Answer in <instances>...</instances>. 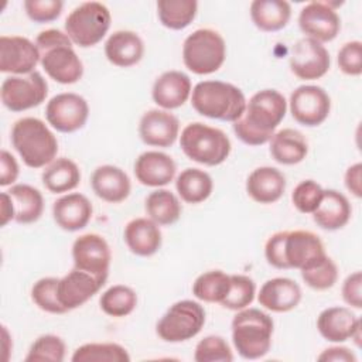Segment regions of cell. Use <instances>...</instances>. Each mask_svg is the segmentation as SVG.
<instances>
[{
  "instance_id": "25",
  "label": "cell",
  "mask_w": 362,
  "mask_h": 362,
  "mask_svg": "<svg viewBox=\"0 0 362 362\" xmlns=\"http://www.w3.org/2000/svg\"><path fill=\"white\" fill-rule=\"evenodd\" d=\"M90 185L98 198L110 204L123 202L132 191L129 175L112 164L96 167L90 177Z\"/></svg>"
},
{
  "instance_id": "46",
  "label": "cell",
  "mask_w": 362,
  "mask_h": 362,
  "mask_svg": "<svg viewBox=\"0 0 362 362\" xmlns=\"http://www.w3.org/2000/svg\"><path fill=\"white\" fill-rule=\"evenodd\" d=\"M339 69L349 76H359L362 74V42L358 40L345 42L337 55Z\"/></svg>"
},
{
  "instance_id": "44",
  "label": "cell",
  "mask_w": 362,
  "mask_h": 362,
  "mask_svg": "<svg viewBox=\"0 0 362 362\" xmlns=\"http://www.w3.org/2000/svg\"><path fill=\"white\" fill-rule=\"evenodd\" d=\"M194 359L197 362H232L233 354L225 338L208 335L197 344Z\"/></svg>"
},
{
  "instance_id": "49",
  "label": "cell",
  "mask_w": 362,
  "mask_h": 362,
  "mask_svg": "<svg viewBox=\"0 0 362 362\" xmlns=\"http://www.w3.org/2000/svg\"><path fill=\"white\" fill-rule=\"evenodd\" d=\"M284 236H286V230L276 232L266 240V245H264L266 260L270 266L276 269H287L284 262V249H283Z\"/></svg>"
},
{
  "instance_id": "43",
  "label": "cell",
  "mask_w": 362,
  "mask_h": 362,
  "mask_svg": "<svg viewBox=\"0 0 362 362\" xmlns=\"http://www.w3.org/2000/svg\"><path fill=\"white\" fill-rule=\"evenodd\" d=\"M58 280L57 277H42L31 287V300L42 311L49 314H64L66 310L58 298Z\"/></svg>"
},
{
  "instance_id": "13",
  "label": "cell",
  "mask_w": 362,
  "mask_h": 362,
  "mask_svg": "<svg viewBox=\"0 0 362 362\" xmlns=\"http://www.w3.org/2000/svg\"><path fill=\"white\" fill-rule=\"evenodd\" d=\"M74 267L86 272L106 283L112 262V252L106 239L98 233H85L72 245Z\"/></svg>"
},
{
  "instance_id": "24",
  "label": "cell",
  "mask_w": 362,
  "mask_h": 362,
  "mask_svg": "<svg viewBox=\"0 0 362 362\" xmlns=\"http://www.w3.org/2000/svg\"><path fill=\"white\" fill-rule=\"evenodd\" d=\"M300 286L288 277H274L263 283L259 290V304L273 313H287L294 310L301 301Z\"/></svg>"
},
{
  "instance_id": "30",
  "label": "cell",
  "mask_w": 362,
  "mask_h": 362,
  "mask_svg": "<svg viewBox=\"0 0 362 362\" xmlns=\"http://www.w3.org/2000/svg\"><path fill=\"white\" fill-rule=\"evenodd\" d=\"M270 154L279 164L294 165L307 157L308 143L301 132L286 127L276 132L270 139Z\"/></svg>"
},
{
  "instance_id": "31",
  "label": "cell",
  "mask_w": 362,
  "mask_h": 362,
  "mask_svg": "<svg viewBox=\"0 0 362 362\" xmlns=\"http://www.w3.org/2000/svg\"><path fill=\"white\" fill-rule=\"evenodd\" d=\"M291 17V6L284 0H255L250 3L252 23L264 33L284 28Z\"/></svg>"
},
{
  "instance_id": "22",
  "label": "cell",
  "mask_w": 362,
  "mask_h": 362,
  "mask_svg": "<svg viewBox=\"0 0 362 362\" xmlns=\"http://www.w3.org/2000/svg\"><path fill=\"white\" fill-rule=\"evenodd\" d=\"M191 79L182 71H165L153 83L151 98L164 110L181 107L191 98Z\"/></svg>"
},
{
  "instance_id": "7",
  "label": "cell",
  "mask_w": 362,
  "mask_h": 362,
  "mask_svg": "<svg viewBox=\"0 0 362 362\" xmlns=\"http://www.w3.org/2000/svg\"><path fill=\"white\" fill-rule=\"evenodd\" d=\"M225 58V40L212 28H198L184 40L182 61L192 74H214L223 65Z\"/></svg>"
},
{
  "instance_id": "40",
  "label": "cell",
  "mask_w": 362,
  "mask_h": 362,
  "mask_svg": "<svg viewBox=\"0 0 362 362\" xmlns=\"http://www.w3.org/2000/svg\"><path fill=\"white\" fill-rule=\"evenodd\" d=\"M304 283L318 291L331 288L338 280V266L325 253L300 270Z\"/></svg>"
},
{
  "instance_id": "36",
  "label": "cell",
  "mask_w": 362,
  "mask_h": 362,
  "mask_svg": "<svg viewBox=\"0 0 362 362\" xmlns=\"http://www.w3.org/2000/svg\"><path fill=\"white\" fill-rule=\"evenodd\" d=\"M156 7L160 23L170 30H184L198 13L195 0H158Z\"/></svg>"
},
{
  "instance_id": "51",
  "label": "cell",
  "mask_w": 362,
  "mask_h": 362,
  "mask_svg": "<svg viewBox=\"0 0 362 362\" xmlns=\"http://www.w3.org/2000/svg\"><path fill=\"white\" fill-rule=\"evenodd\" d=\"M344 182L346 189L356 198L362 197V164L355 163L349 165L344 175Z\"/></svg>"
},
{
  "instance_id": "10",
  "label": "cell",
  "mask_w": 362,
  "mask_h": 362,
  "mask_svg": "<svg viewBox=\"0 0 362 362\" xmlns=\"http://www.w3.org/2000/svg\"><path fill=\"white\" fill-rule=\"evenodd\" d=\"M48 95V83L38 71L7 76L0 88V98L11 112H24L41 105Z\"/></svg>"
},
{
  "instance_id": "20",
  "label": "cell",
  "mask_w": 362,
  "mask_h": 362,
  "mask_svg": "<svg viewBox=\"0 0 362 362\" xmlns=\"http://www.w3.org/2000/svg\"><path fill=\"white\" fill-rule=\"evenodd\" d=\"M103 281L95 276L74 267L58 280V298L66 311L75 310L90 300L102 287Z\"/></svg>"
},
{
  "instance_id": "18",
  "label": "cell",
  "mask_w": 362,
  "mask_h": 362,
  "mask_svg": "<svg viewBox=\"0 0 362 362\" xmlns=\"http://www.w3.org/2000/svg\"><path fill=\"white\" fill-rule=\"evenodd\" d=\"M139 136L147 146L170 147L180 136V122L170 110L150 109L139 122Z\"/></svg>"
},
{
  "instance_id": "37",
  "label": "cell",
  "mask_w": 362,
  "mask_h": 362,
  "mask_svg": "<svg viewBox=\"0 0 362 362\" xmlns=\"http://www.w3.org/2000/svg\"><path fill=\"white\" fill-rule=\"evenodd\" d=\"M230 287V274L222 270H209L199 274L192 283V294L204 303L221 304Z\"/></svg>"
},
{
  "instance_id": "3",
  "label": "cell",
  "mask_w": 362,
  "mask_h": 362,
  "mask_svg": "<svg viewBox=\"0 0 362 362\" xmlns=\"http://www.w3.org/2000/svg\"><path fill=\"white\" fill-rule=\"evenodd\" d=\"M246 102L242 89L223 81H201L191 92L195 112L221 122H236L243 115Z\"/></svg>"
},
{
  "instance_id": "52",
  "label": "cell",
  "mask_w": 362,
  "mask_h": 362,
  "mask_svg": "<svg viewBox=\"0 0 362 362\" xmlns=\"http://www.w3.org/2000/svg\"><path fill=\"white\" fill-rule=\"evenodd\" d=\"M318 361H334V362H356L355 354L345 346H331L324 349L318 356Z\"/></svg>"
},
{
  "instance_id": "23",
  "label": "cell",
  "mask_w": 362,
  "mask_h": 362,
  "mask_svg": "<svg viewBox=\"0 0 362 362\" xmlns=\"http://www.w3.org/2000/svg\"><path fill=\"white\" fill-rule=\"evenodd\" d=\"M93 214L90 201L79 192H69L59 197L52 205V216L55 223L66 230L76 232L83 229Z\"/></svg>"
},
{
  "instance_id": "33",
  "label": "cell",
  "mask_w": 362,
  "mask_h": 362,
  "mask_svg": "<svg viewBox=\"0 0 362 362\" xmlns=\"http://www.w3.org/2000/svg\"><path fill=\"white\" fill-rule=\"evenodd\" d=\"M13 199L17 223H34L44 212L42 194L28 184H14L7 191Z\"/></svg>"
},
{
  "instance_id": "39",
  "label": "cell",
  "mask_w": 362,
  "mask_h": 362,
  "mask_svg": "<svg viewBox=\"0 0 362 362\" xmlns=\"http://www.w3.org/2000/svg\"><path fill=\"white\" fill-rule=\"evenodd\" d=\"M72 362H129L130 355L124 346L116 342H88L78 346Z\"/></svg>"
},
{
  "instance_id": "28",
  "label": "cell",
  "mask_w": 362,
  "mask_h": 362,
  "mask_svg": "<svg viewBox=\"0 0 362 362\" xmlns=\"http://www.w3.org/2000/svg\"><path fill=\"white\" fill-rule=\"evenodd\" d=\"M105 55L115 66L129 68L139 64L143 58L144 42L134 31L117 30L106 40Z\"/></svg>"
},
{
  "instance_id": "8",
  "label": "cell",
  "mask_w": 362,
  "mask_h": 362,
  "mask_svg": "<svg viewBox=\"0 0 362 362\" xmlns=\"http://www.w3.org/2000/svg\"><path fill=\"white\" fill-rule=\"evenodd\" d=\"M110 11L103 3L85 1L68 14L64 28L72 44L89 48L103 40L110 28Z\"/></svg>"
},
{
  "instance_id": "1",
  "label": "cell",
  "mask_w": 362,
  "mask_h": 362,
  "mask_svg": "<svg viewBox=\"0 0 362 362\" xmlns=\"http://www.w3.org/2000/svg\"><path fill=\"white\" fill-rule=\"evenodd\" d=\"M287 112L286 98L276 89H262L247 102L243 115L232 127L240 141L262 146L273 137Z\"/></svg>"
},
{
  "instance_id": "6",
  "label": "cell",
  "mask_w": 362,
  "mask_h": 362,
  "mask_svg": "<svg viewBox=\"0 0 362 362\" xmlns=\"http://www.w3.org/2000/svg\"><path fill=\"white\" fill-rule=\"evenodd\" d=\"M180 146L189 160L209 167L222 164L232 150V143L223 130L201 122L189 123L182 129Z\"/></svg>"
},
{
  "instance_id": "32",
  "label": "cell",
  "mask_w": 362,
  "mask_h": 362,
  "mask_svg": "<svg viewBox=\"0 0 362 362\" xmlns=\"http://www.w3.org/2000/svg\"><path fill=\"white\" fill-rule=\"evenodd\" d=\"M44 187L52 194H64L75 189L81 182V170L75 161L58 157L49 163L41 174Z\"/></svg>"
},
{
  "instance_id": "50",
  "label": "cell",
  "mask_w": 362,
  "mask_h": 362,
  "mask_svg": "<svg viewBox=\"0 0 362 362\" xmlns=\"http://www.w3.org/2000/svg\"><path fill=\"white\" fill-rule=\"evenodd\" d=\"M18 173H20V168H18V163L14 158V156L7 150H1V153H0V185L7 187V185L14 184L18 177Z\"/></svg>"
},
{
  "instance_id": "5",
  "label": "cell",
  "mask_w": 362,
  "mask_h": 362,
  "mask_svg": "<svg viewBox=\"0 0 362 362\" xmlns=\"http://www.w3.org/2000/svg\"><path fill=\"white\" fill-rule=\"evenodd\" d=\"M273 320L260 308L239 310L232 320V342L245 359L263 358L272 346Z\"/></svg>"
},
{
  "instance_id": "38",
  "label": "cell",
  "mask_w": 362,
  "mask_h": 362,
  "mask_svg": "<svg viewBox=\"0 0 362 362\" xmlns=\"http://www.w3.org/2000/svg\"><path fill=\"white\" fill-rule=\"evenodd\" d=\"M137 305L136 291L124 284H115L105 290L99 298L100 310L115 318H122L134 311Z\"/></svg>"
},
{
  "instance_id": "48",
  "label": "cell",
  "mask_w": 362,
  "mask_h": 362,
  "mask_svg": "<svg viewBox=\"0 0 362 362\" xmlns=\"http://www.w3.org/2000/svg\"><path fill=\"white\" fill-rule=\"evenodd\" d=\"M342 298L344 301L356 308H362V273L359 270L351 273L342 283Z\"/></svg>"
},
{
  "instance_id": "11",
  "label": "cell",
  "mask_w": 362,
  "mask_h": 362,
  "mask_svg": "<svg viewBox=\"0 0 362 362\" xmlns=\"http://www.w3.org/2000/svg\"><path fill=\"white\" fill-rule=\"evenodd\" d=\"M48 124L61 133H74L82 129L89 117L86 99L74 92H62L52 96L45 106Z\"/></svg>"
},
{
  "instance_id": "53",
  "label": "cell",
  "mask_w": 362,
  "mask_h": 362,
  "mask_svg": "<svg viewBox=\"0 0 362 362\" xmlns=\"http://www.w3.org/2000/svg\"><path fill=\"white\" fill-rule=\"evenodd\" d=\"M16 211L14 204L7 191H3L0 194V225L6 226L10 221H14Z\"/></svg>"
},
{
  "instance_id": "14",
  "label": "cell",
  "mask_w": 362,
  "mask_h": 362,
  "mask_svg": "<svg viewBox=\"0 0 362 362\" xmlns=\"http://www.w3.org/2000/svg\"><path fill=\"white\" fill-rule=\"evenodd\" d=\"M288 107L297 123L315 127L327 120L331 112V98L321 86L301 85L291 92Z\"/></svg>"
},
{
  "instance_id": "12",
  "label": "cell",
  "mask_w": 362,
  "mask_h": 362,
  "mask_svg": "<svg viewBox=\"0 0 362 362\" xmlns=\"http://www.w3.org/2000/svg\"><path fill=\"white\" fill-rule=\"evenodd\" d=\"M338 3L314 0L307 3L298 14V27L305 37L318 42L332 41L341 30V18L337 13Z\"/></svg>"
},
{
  "instance_id": "2",
  "label": "cell",
  "mask_w": 362,
  "mask_h": 362,
  "mask_svg": "<svg viewBox=\"0 0 362 362\" xmlns=\"http://www.w3.org/2000/svg\"><path fill=\"white\" fill-rule=\"evenodd\" d=\"M35 45L40 51V64L51 79L62 85H71L82 78L83 64L65 31L44 30L37 35Z\"/></svg>"
},
{
  "instance_id": "26",
  "label": "cell",
  "mask_w": 362,
  "mask_h": 362,
  "mask_svg": "<svg viewBox=\"0 0 362 362\" xmlns=\"http://www.w3.org/2000/svg\"><path fill=\"white\" fill-rule=\"evenodd\" d=\"M286 191L284 174L270 165L255 168L246 180V192L257 204H273Z\"/></svg>"
},
{
  "instance_id": "29",
  "label": "cell",
  "mask_w": 362,
  "mask_h": 362,
  "mask_svg": "<svg viewBox=\"0 0 362 362\" xmlns=\"http://www.w3.org/2000/svg\"><path fill=\"white\" fill-rule=\"evenodd\" d=\"M352 208L348 198L337 189H324L318 208L313 212L314 222L324 230L342 229L351 219Z\"/></svg>"
},
{
  "instance_id": "34",
  "label": "cell",
  "mask_w": 362,
  "mask_h": 362,
  "mask_svg": "<svg viewBox=\"0 0 362 362\" xmlns=\"http://www.w3.org/2000/svg\"><path fill=\"white\" fill-rule=\"evenodd\" d=\"M144 209L147 216L158 226H168L175 223L182 212L178 197L165 188L151 191L144 201Z\"/></svg>"
},
{
  "instance_id": "45",
  "label": "cell",
  "mask_w": 362,
  "mask_h": 362,
  "mask_svg": "<svg viewBox=\"0 0 362 362\" xmlns=\"http://www.w3.org/2000/svg\"><path fill=\"white\" fill-rule=\"evenodd\" d=\"M324 195V188L314 180L298 182L291 192V202L301 214H313Z\"/></svg>"
},
{
  "instance_id": "17",
  "label": "cell",
  "mask_w": 362,
  "mask_h": 362,
  "mask_svg": "<svg viewBox=\"0 0 362 362\" xmlns=\"http://www.w3.org/2000/svg\"><path fill=\"white\" fill-rule=\"evenodd\" d=\"M317 329L329 342H345L354 339L361 346V318L351 308L328 307L317 317Z\"/></svg>"
},
{
  "instance_id": "21",
  "label": "cell",
  "mask_w": 362,
  "mask_h": 362,
  "mask_svg": "<svg viewBox=\"0 0 362 362\" xmlns=\"http://www.w3.org/2000/svg\"><path fill=\"white\" fill-rule=\"evenodd\" d=\"M175 173V161L163 151H144L134 161V175L137 181L146 187H164L174 180Z\"/></svg>"
},
{
  "instance_id": "19",
  "label": "cell",
  "mask_w": 362,
  "mask_h": 362,
  "mask_svg": "<svg viewBox=\"0 0 362 362\" xmlns=\"http://www.w3.org/2000/svg\"><path fill=\"white\" fill-rule=\"evenodd\" d=\"M284 262L287 269L301 270L315 259L325 255V247L318 235L311 230H286Z\"/></svg>"
},
{
  "instance_id": "4",
  "label": "cell",
  "mask_w": 362,
  "mask_h": 362,
  "mask_svg": "<svg viewBox=\"0 0 362 362\" xmlns=\"http://www.w3.org/2000/svg\"><path fill=\"white\" fill-rule=\"evenodd\" d=\"M11 144L30 168H42L52 163L58 153V140L38 117H21L11 127Z\"/></svg>"
},
{
  "instance_id": "15",
  "label": "cell",
  "mask_w": 362,
  "mask_h": 362,
  "mask_svg": "<svg viewBox=\"0 0 362 362\" xmlns=\"http://www.w3.org/2000/svg\"><path fill=\"white\" fill-rule=\"evenodd\" d=\"M290 69L303 81H314L322 78L331 65L328 49L318 41L303 37L290 51Z\"/></svg>"
},
{
  "instance_id": "27",
  "label": "cell",
  "mask_w": 362,
  "mask_h": 362,
  "mask_svg": "<svg viewBox=\"0 0 362 362\" xmlns=\"http://www.w3.org/2000/svg\"><path fill=\"white\" fill-rule=\"evenodd\" d=\"M123 239L129 250L137 256L148 257L158 252L163 243L160 226L148 216L134 218L124 226Z\"/></svg>"
},
{
  "instance_id": "16",
  "label": "cell",
  "mask_w": 362,
  "mask_h": 362,
  "mask_svg": "<svg viewBox=\"0 0 362 362\" xmlns=\"http://www.w3.org/2000/svg\"><path fill=\"white\" fill-rule=\"evenodd\" d=\"M40 64L35 42L21 35L0 37V71L11 75H25Z\"/></svg>"
},
{
  "instance_id": "41",
  "label": "cell",
  "mask_w": 362,
  "mask_h": 362,
  "mask_svg": "<svg viewBox=\"0 0 362 362\" xmlns=\"http://www.w3.org/2000/svg\"><path fill=\"white\" fill-rule=\"evenodd\" d=\"M66 345L64 339L54 334L38 337L30 346L25 362H62L65 359Z\"/></svg>"
},
{
  "instance_id": "35",
  "label": "cell",
  "mask_w": 362,
  "mask_h": 362,
  "mask_svg": "<svg viewBox=\"0 0 362 362\" xmlns=\"http://www.w3.org/2000/svg\"><path fill=\"white\" fill-rule=\"evenodd\" d=\"M175 189L184 202L199 204L212 194L214 181L201 168H185L175 178Z\"/></svg>"
},
{
  "instance_id": "47",
  "label": "cell",
  "mask_w": 362,
  "mask_h": 362,
  "mask_svg": "<svg viewBox=\"0 0 362 362\" xmlns=\"http://www.w3.org/2000/svg\"><path fill=\"white\" fill-rule=\"evenodd\" d=\"M64 8L61 0H25L24 10L30 20L35 23H49L57 20Z\"/></svg>"
},
{
  "instance_id": "9",
  "label": "cell",
  "mask_w": 362,
  "mask_h": 362,
  "mask_svg": "<svg viewBox=\"0 0 362 362\" xmlns=\"http://www.w3.org/2000/svg\"><path fill=\"white\" fill-rule=\"evenodd\" d=\"M205 324L204 307L192 300H180L170 305L156 325L160 339L171 344L197 337Z\"/></svg>"
},
{
  "instance_id": "42",
  "label": "cell",
  "mask_w": 362,
  "mask_h": 362,
  "mask_svg": "<svg viewBox=\"0 0 362 362\" xmlns=\"http://www.w3.org/2000/svg\"><path fill=\"white\" fill-rule=\"evenodd\" d=\"M255 294L256 284L253 279L245 274H230V287L221 305L232 311H239L252 304Z\"/></svg>"
}]
</instances>
